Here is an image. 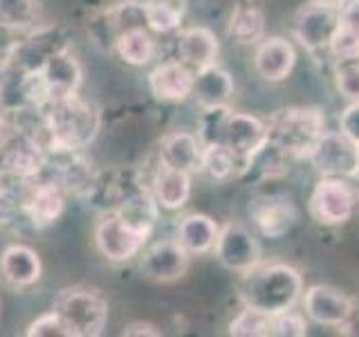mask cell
Listing matches in <instances>:
<instances>
[{
  "label": "cell",
  "instance_id": "cell-32",
  "mask_svg": "<svg viewBox=\"0 0 359 337\" xmlns=\"http://www.w3.org/2000/svg\"><path fill=\"white\" fill-rule=\"evenodd\" d=\"M269 326H272V317L258 312L254 308H243L241 315L229 324V335L236 337H267Z\"/></svg>",
  "mask_w": 359,
  "mask_h": 337
},
{
  "label": "cell",
  "instance_id": "cell-14",
  "mask_svg": "<svg viewBox=\"0 0 359 337\" xmlns=\"http://www.w3.org/2000/svg\"><path fill=\"white\" fill-rule=\"evenodd\" d=\"M297 65V50L287 39L267 37L256 43L254 52V67L261 79L269 84L285 81Z\"/></svg>",
  "mask_w": 359,
  "mask_h": 337
},
{
  "label": "cell",
  "instance_id": "cell-16",
  "mask_svg": "<svg viewBox=\"0 0 359 337\" xmlns=\"http://www.w3.org/2000/svg\"><path fill=\"white\" fill-rule=\"evenodd\" d=\"M151 194L162 209H182L191 198V173L166 164L162 157H157L151 176Z\"/></svg>",
  "mask_w": 359,
  "mask_h": 337
},
{
  "label": "cell",
  "instance_id": "cell-18",
  "mask_svg": "<svg viewBox=\"0 0 359 337\" xmlns=\"http://www.w3.org/2000/svg\"><path fill=\"white\" fill-rule=\"evenodd\" d=\"M196 72L182 61H166L153 67L149 74V88L157 101H184L194 90Z\"/></svg>",
  "mask_w": 359,
  "mask_h": 337
},
{
  "label": "cell",
  "instance_id": "cell-4",
  "mask_svg": "<svg viewBox=\"0 0 359 337\" xmlns=\"http://www.w3.org/2000/svg\"><path fill=\"white\" fill-rule=\"evenodd\" d=\"M267 126V144L285 157H308L312 146L325 133V119L319 108L287 106L272 112Z\"/></svg>",
  "mask_w": 359,
  "mask_h": 337
},
{
  "label": "cell",
  "instance_id": "cell-42",
  "mask_svg": "<svg viewBox=\"0 0 359 337\" xmlns=\"http://www.w3.org/2000/svg\"><path fill=\"white\" fill-rule=\"evenodd\" d=\"M5 196H7V171L3 168V164H0V200Z\"/></svg>",
  "mask_w": 359,
  "mask_h": 337
},
{
  "label": "cell",
  "instance_id": "cell-21",
  "mask_svg": "<svg viewBox=\"0 0 359 337\" xmlns=\"http://www.w3.org/2000/svg\"><path fill=\"white\" fill-rule=\"evenodd\" d=\"M233 95V79L227 70H222L220 65H209L196 72L194 90L191 97L196 99V104L202 110H213L227 106V101Z\"/></svg>",
  "mask_w": 359,
  "mask_h": 337
},
{
  "label": "cell",
  "instance_id": "cell-39",
  "mask_svg": "<svg viewBox=\"0 0 359 337\" xmlns=\"http://www.w3.org/2000/svg\"><path fill=\"white\" fill-rule=\"evenodd\" d=\"M123 337H133V335H146V337H160L162 331H157V326L151 322H130L123 326L121 331Z\"/></svg>",
  "mask_w": 359,
  "mask_h": 337
},
{
  "label": "cell",
  "instance_id": "cell-1",
  "mask_svg": "<svg viewBox=\"0 0 359 337\" xmlns=\"http://www.w3.org/2000/svg\"><path fill=\"white\" fill-rule=\"evenodd\" d=\"M241 301L267 317L292 310L303 297V277L287 263H269L252 267L241 275Z\"/></svg>",
  "mask_w": 359,
  "mask_h": 337
},
{
  "label": "cell",
  "instance_id": "cell-11",
  "mask_svg": "<svg viewBox=\"0 0 359 337\" xmlns=\"http://www.w3.org/2000/svg\"><path fill=\"white\" fill-rule=\"evenodd\" d=\"M247 211H250L254 227L265 239H283L299 220V211L294 207V202H292L290 196L283 194L256 196L250 202Z\"/></svg>",
  "mask_w": 359,
  "mask_h": 337
},
{
  "label": "cell",
  "instance_id": "cell-22",
  "mask_svg": "<svg viewBox=\"0 0 359 337\" xmlns=\"http://www.w3.org/2000/svg\"><path fill=\"white\" fill-rule=\"evenodd\" d=\"M177 56L184 65L198 72L216 63L218 39L209 27H189L177 39Z\"/></svg>",
  "mask_w": 359,
  "mask_h": 337
},
{
  "label": "cell",
  "instance_id": "cell-15",
  "mask_svg": "<svg viewBox=\"0 0 359 337\" xmlns=\"http://www.w3.org/2000/svg\"><path fill=\"white\" fill-rule=\"evenodd\" d=\"M39 67L45 77V84H48V88H50L52 101L76 95L79 88H81V84H83L81 65H79V61L65 48L54 50L52 54H48Z\"/></svg>",
  "mask_w": 359,
  "mask_h": 337
},
{
  "label": "cell",
  "instance_id": "cell-12",
  "mask_svg": "<svg viewBox=\"0 0 359 337\" xmlns=\"http://www.w3.org/2000/svg\"><path fill=\"white\" fill-rule=\"evenodd\" d=\"M303 312L306 317L319 326L339 329L353 310V299L344 290L325 284H314L303 292Z\"/></svg>",
  "mask_w": 359,
  "mask_h": 337
},
{
  "label": "cell",
  "instance_id": "cell-28",
  "mask_svg": "<svg viewBox=\"0 0 359 337\" xmlns=\"http://www.w3.org/2000/svg\"><path fill=\"white\" fill-rule=\"evenodd\" d=\"M198 171H202L211 180H229L233 176L243 173V164L231 149H227L224 144H202V155H200V166Z\"/></svg>",
  "mask_w": 359,
  "mask_h": 337
},
{
  "label": "cell",
  "instance_id": "cell-44",
  "mask_svg": "<svg viewBox=\"0 0 359 337\" xmlns=\"http://www.w3.org/2000/svg\"><path fill=\"white\" fill-rule=\"evenodd\" d=\"M355 180H357V183H359V168H357V176H355Z\"/></svg>",
  "mask_w": 359,
  "mask_h": 337
},
{
  "label": "cell",
  "instance_id": "cell-17",
  "mask_svg": "<svg viewBox=\"0 0 359 337\" xmlns=\"http://www.w3.org/2000/svg\"><path fill=\"white\" fill-rule=\"evenodd\" d=\"M22 213L36 230L50 227L61 218L65 207V191L61 183L54 180H43V183L34 185L29 194L22 200Z\"/></svg>",
  "mask_w": 359,
  "mask_h": 337
},
{
  "label": "cell",
  "instance_id": "cell-35",
  "mask_svg": "<svg viewBox=\"0 0 359 337\" xmlns=\"http://www.w3.org/2000/svg\"><path fill=\"white\" fill-rule=\"evenodd\" d=\"M269 335H276V337H303V335H308L306 315L294 312V308L276 315V317H272Z\"/></svg>",
  "mask_w": 359,
  "mask_h": 337
},
{
  "label": "cell",
  "instance_id": "cell-27",
  "mask_svg": "<svg viewBox=\"0 0 359 337\" xmlns=\"http://www.w3.org/2000/svg\"><path fill=\"white\" fill-rule=\"evenodd\" d=\"M229 37L241 45H256L265 39V14L256 5H236L229 18Z\"/></svg>",
  "mask_w": 359,
  "mask_h": 337
},
{
  "label": "cell",
  "instance_id": "cell-3",
  "mask_svg": "<svg viewBox=\"0 0 359 337\" xmlns=\"http://www.w3.org/2000/svg\"><path fill=\"white\" fill-rule=\"evenodd\" d=\"M50 126L48 153H76L95 142L101 128V110L79 95L65 97L45 108Z\"/></svg>",
  "mask_w": 359,
  "mask_h": 337
},
{
  "label": "cell",
  "instance_id": "cell-2",
  "mask_svg": "<svg viewBox=\"0 0 359 337\" xmlns=\"http://www.w3.org/2000/svg\"><path fill=\"white\" fill-rule=\"evenodd\" d=\"M202 144H224L243 164V173L250 168L258 151L267 144V126L247 112H236L227 106L205 110L200 128Z\"/></svg>",
  "mask_w": 359,
  "mask_h": 337
},
{
  "label": "cell",
  "instance_id": "cell-24",
  "mask_svg": "<svg viewBox=\"0 0 359 337\" xmlns=\"http://www.w3.org/2000/svg\"><path fill=\"white\" fill-rule=\"evenodd\" d=\"M59 183L65 194L83 200V198H93L97 194V189L101 187V178L90 157L70 153V160H67L59 171Z\"/></svg>",
  "mask_w": 359,
  "mask_h": 337
},
{
  "label": "cell",
  "instance_id": "cell-41",
  "mask_svg": "<svg viewBox=\"0 0 359 337\" xmlns=\"http://www.w3.org/2000/svg\"><path fill=\"white\" fill-rule=\"evenodd\" d=\"M11 140H14V126L5 119V115H0V155H3Z\"/></svg>",
  "mask_w": 359,
  "mask_h": 337
},
{
  "label": "cell",
  "instance_id": "cell-43",
  "mask_svg": "<svg viewBox=\"0 0 359 337\" xmlns=\"http://www.w3.org/2000/svg\"><path fill=\"white\" fill-rule=\"evenodd\" d=\"M319 3H330V5H339V0H319Z\"/></svg>",
  "mask_w": 359,
  "mask_h": 337
},
{
  "label": "cell",
  "instance_id": "cell-25",
  "mask_svg": "<svg viewBox=\"0 0 359 337\" xmlns=\"http://www.w3.org/2000/svg\"><path fill=\"white\" fill-rule=\"evenodd\" d=\"M200 155H202V142L189 131L171 133L162 140L160 157L166 164H171L175 168H182V171H189V173L198 171Z\"/></svg>",
  "mask_w": 359,
  "mask_h": 337
},
{
  "label": "cell",
  "instance_id": "cell-5",
  "mask_svg": "<svg viewBox=\"0 0 359 337\" xmlns=\"http://www.w3.org/2000/svg\"><path fill=\"white\" fill-rule=\"evenodd\" d=\"M52 310L72 326L76 337H97L108 322V301L99 290L72 286L56 295Z\"/></svg>",
  "mask_w": 359,
  "mask_h": 337
},
{
  "label": "cell",
  "instance_id": "cell-29",
  "mask_svg": "<svg viewBox=\"0 0 359 337\" xmlns=\"http://www.w3.org/2000/svg\"><path fill=\"white\" fill-rule=\"evenodd\" d=\"M146 27L157 34L175 32L187 14V0H144L142 3Z\"/></svg>",
  "mask_w": 359,
  "mask_h": 337
},
{
  "label": "cell",
  "instance_id": "cell-40",
  "mask_svg": "<svg viewBox=\"0 0 359 337\" xmlns=\"http://www.w3.org/2000/svg\"><path fill=\"white\" fill-rule=\"evenodd\" d=\"M341 335H359V308L357 303H353V310L348 315V319L339 326Z\"/></svg>",
  "mask_w": 359,
  "mask_h": 337
},
{
  "label": "cell",
  "instance_id": "cell-23",
  "mask_svg": "<svg viewBox=\"0 0 359 337\" xmlns=\"http://www.w3.org/2000/svg\"><path fill=\"white\" fill-rule=\"evenodd\" d=\"M220 225L207 213H187L175 227V241L189 254H207L213 250Z\"/></svg>",
  "mask_w": 359,
  "mask_h": 337
},
{
  "label": "cell",
  "instance_id": "cell-31",
  "mask_svg": "<svg viewBox=\"0 0 359 337\" xmlns=\"http://www.w3.org/2000/svg\"><path fill=\"white\" fill-rule=\"evenodd\" d=\"M36 0H0V27L11 32L32 29L36 25Z\"/></svg>",
  "mask_w": 359,
  "mask_h": 337
},
{
  "label": "cell",
  "instance_id": "cell-6",
  "mask_svg": "<svg viewBox=\"0 0 359 337\" xmlns=\"http://www.w3.org/2000/svg\"><path fill=\"white\" fill-rule=\"evenodd\" d=\"M357 207V191L346 178L323 176L317 185H314L310 194V216L317 225L323 227H339L353 218Z\"/></svg>",
  "mask_w": 359,
  "mask_h": 337
},
{
  "label": "cell",
  "instance_id": "cell-20",
  "mask_svg": "<svg viewBox=\"0 0 359 337\" xmlns=\"http://www.w3.org/2000/svg\"><path fill=\"white\" fill-rule=\"evenodd\" d=\"M45 160H48V151L39 146L36 142H32L27 138H14L7 149L0 155V164L7 171V176L18 178V180H34L39 178V173L43 171Z\"/></svg>",
  "mask_w": 359,
  "mask_h": 337
},
{
  "label": "cell",
  "instance_id": "cell-8",
  "mask_svg": "<svg viewBox=\"0 0 359 337\" xmlns=\"http://www.w3.org/2000/svg\"><path fill=\"white\" fill-rule=\"evenodd\" d=\"M321 176L355 178L359 168V142L344 131H325L308 155Z\"/></svg>",
  "mask_w": 359,
  "mask_h": 337
},
{
  "label": "cell",
  "instance_id": "cell-36",
  "mask_svg": "<svg viewBox=\"0 0 359 337\" xmlns=\"http://www.w3.org/2000/svg\"><path fill=\"white\" fill-rule=\"evenodd\" d=\"M337 88L353 101H359V61L337 63Z\"/></svg>",
  "mask_w": 359,
  "mask_h": 337
},
{
  "label": "cell",
  "instance_id": "cell-33",
  "mask_svg": "<svg viewBox=\"0 0 359 337\" xmlns=\"http://www.w3.org/2000/svg\"><path fill=\"white\" fill-rule=\"evenodd\" d=\"M27 335L29 337H76L72 326L54 310L45 312V315H41V317L34 319L27 326Z\"/></svg>",
  "mask_w": 359,
  "mask_h": 337
},
{
  "label": "cell",
  "instance_id": "cell-9",
  "mask_svg": "<svg viewBox=\"0 0 359 337\" xmlns=\"http://www.w3.org/2000/svg\"><path fill=\"white\" fill-rule=\"evenodd\" d=\"M213 254H216L218 263L227 267L229 272L245 275L261 263L263 250L258 239L243 223L231 220L220 227L216 245H213Z\"/></svg>",
  "mask_w": 359,
  "mask_h": 337
},
{
  "label": "cell",
  "instance_id": "cell-13",
  "mask_svg": "<svg viewBox=\"0 0 359 337\" xmlns=\"http://www.w3.org/2000/svg\"><path fill=\"white\" fill-rule=\"evenodd\" d=\"M189 263H191V254L175 239L160 241L142 254L140 272L151 281L168 284V281L182 279L189 270Z\"/></svg>",
  "mask_w": 359,
  "mask_h": 337
},
{
  "label": "cell",
  "instance_id": "cell-10",
  "mask_svg": "<svg viewBox=\"0 0 359 337\" xmlns=\"http://www.w3.org/2000/svg\"><path fill=\"white\" fill-rule=\"evenodd\" d=\"M341 27V9L330 3H312L303 5L294 16V37L308 52L328 50L334 32Z\"/></svg>",
  "mask_w": 359,
  "mask_h": 337
},
{
  "label": "cell",
  "instance_id": "cell-19",
  "mask_svg": "<svg viewBox=\"0 0 359 337\" xmlns=\"http://www.w3.org/2000/svg\"><path fill=\"white\" fill-rule=\"evenodd\" d=\"M43 272V263L36 250H32L27 245H9L0 254V275H3L5 284L22 290L34 286L41 279Z\"/></svg>",
  "mask_w": 359,
  "mask_h": 337
},
{
  "label": "cell",
  "instance_id": "cell-38",
  "mask_svg": "<svg viewBox=\"0 0 359 337\" xmlns=\"http://www.w3.org/2000/svg\"><path fill=\"white\" fill-rule=\"evenodd\" d=\"M339 9H341V25L359 37V0H348Z\"/></svg>",
  "mask_w": 359,
  "mask_h": 337
},
{
  "label": "cell",
  "instance_id": "cell-37",
  "mask_svg": "<svg viewBox=\"0 0 359 337\" xmlns=\"http://www.w3.org/2000/svg\"><path fill=\"white\" fill-rule=\"evenodd\" d=\"M339 131H344L348 138L359 142V101H353V104L341 112Z\"/></svg>",
  "mask_w": 359,
  "mask_h": 337
},
{
  "label": "cell",
  "instance_id": "cell-30",
  "mask_svg": "<svg viewBox=\"0 0 359 337\" xmlns=\"http://www.w3.org/2000/svg\"><path fill=\"white\" fill-rule=\"evenodd\" d=\"M115 52L119 54V59L128 65H146L151 63L155 56V41L144 27H130L126 32L117 34L115 39Z\"/></svg>",
  "mask_w": 359,
  "mask_h": 337
},
{
  "label": "cell",
  "instance_id": "cell-34",
  "mask_svg": "<svg viewBox=\"0 0 359 337\" xmlns=\"http://www.w3.org/2000/svg\"><path fill=\"white\" fill-rule=\"evenodd\" d=\"M328 52L337 63L359 61V37L355 32L346 29L344 25L334 32V37L328 45Z\"/></svg>",
  "mask_w": 359,
  "mask_h": 337
},
{
  "label": "cell",
  "instance_id": "cell-7",
  "mask_svg": "<svg viewBox=\"0 0 359 337\" xmlns=\"http://www.w3.org/2000/svg\"><path fill=\"white\" fill-rule=\"evenodd\" d=\"M151 234H144L135 230L133 225L123 220L115 209L106 211L99 218L95 227V245L99 254L108 258L112 263H123L130 261L133 256H137Z\"/></svg>",
  "mask_w": 359,
  "mask_h": 337
},
{
  "label": "cell",
  "instance_id": "cell-26",
  "mask_svg": "<svg viewBox=\"0 0 359 337\" xmlns=\"http://www.w3.org/2000/svg\"><path fill=\"white\" fill-rule=\"evenodd\" d=\"M157 207L160 205H157V200L151 191L135 189V191H130V194L121 196L117 200L115 211L128 225H133L135 230H140L144 234H151L155 227V220H157Z\"/></svg>",
  "mask_w": 359,
  "mask_h": 337
}]
</instances>
